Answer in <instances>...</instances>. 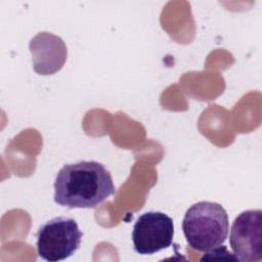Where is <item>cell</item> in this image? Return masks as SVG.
Instances as JSON below:
<instances>
[{"label": "cell", "mask_w": 262, "mask_h": 262, "mask_svg": "<svg viewBox=\"0 0 262 262\" xmlns=\"http://www.w3.org/2000/svg\"><path fill=\"white\" fill-rule=\"evenodd\" d=\"M229 245L237 261L258 262L262 259V211L247 210L233 221Z\"/></svg>", "instance_id": "cell-5"}, {"label": "cell", "mask_w": 262, "mask_h": 262, "mask_svg": "<svg viewBox=\"0 0 262 262\" xmlns=\"http://www.w3.org/2000/svg\"><path fill=\"white\" fill-rule=\"evenodd\" d=\"M33 67L39 75H52L58 72L67 60L68 50L61 38L48 33L37 34L29 44Z\"/></svg>", "instance_id": "cell-6"}, {"label": "cell", "mask_w": 262, "mask_h": 262, "mask_svg": "<svg viewBox=\"0 0 262 262\" xmlns=\"http://www.w3.org/2000/svg\"><path fill=\"white\" fill-rule=\"evenodd\" d=\"M174 236L173 219L159 211L140 215L132 230L133 248L140 255H152L172 245Z\"/></svg>", "instance_id": "cell-4"}, {"label": "cell", "mask_w": 262, "mask_h": 262, "mask_svg": "<svg viewBox=\"0 0 262 262\" xmlns=\"http://www.w3.org/2000/svg\"><path fill=\"white\" fill-rule=\"evenodd\" d=\"M228 228L226 210L220 204L208 201L193 204L182 221V230L188 246L200 252H209L223 245Z\"/></svg>", "instance_id": "cell-2"}, {"label": "cell", "mask_w": 262, "mask_h": 262, "mask_svg": "<svg viewBox=\"0 0 262 262\" xmlns=\"http://www.w3.org/2000/svg\"><path fill=\"white\" fill-rule=\"evenodd\" d=\"M115 192L110 171L96 161L67 164L54 181V202L70 209L95 208Z\"/></svg>", "instance_id": "cell-1"}, {"label": "cell", "mask_w": 262, "mask_h": 262, "mask_svg": "<svg viewBox=\"0 0 262 262\" xmlns=\"http://www.w3.org/2000/svg\"><path fill=\"white\" fill-rule=\"evenodd\" d=\"M82 232L75 219L55 217L44 223L37 232V253L49 262L71 257L80 247Z\"/></svg>", "instance_id": "cell-3"}]
</instances>
